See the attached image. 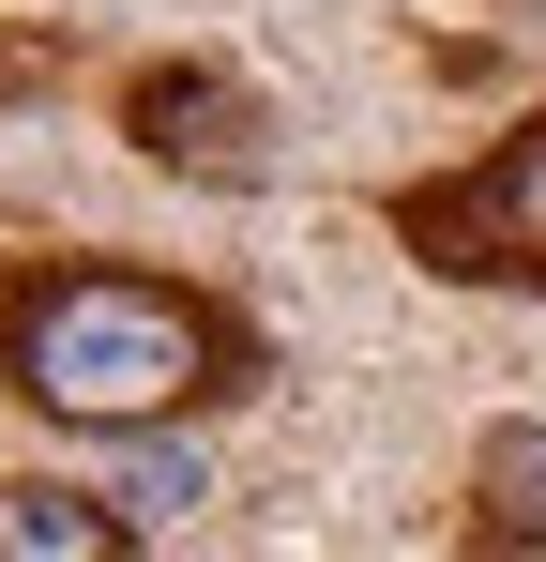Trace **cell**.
I'll use <instances>...</instances> for the list:
<instances>
[{"label": "cell", "instance_id": "3957f363", "mask_svg": "<svg viewBox=\"0 0 546 562\" xmlns=\"http://www.w3.org/2000/svg\"><path fill=\"white\" fill-rule=\"evenodd\" d=\"M122 137L168 168V183H213V198H243L273 168V106L228 77V61H137L122 77Z\"/></svg>", "mask_w": 546, "mask_h": 562}, {"label": "cell", "instance_id": "5b68a950", "mask_svg": "<svg viewBox=\"0 0 546 562\" xmlns=\"http://www.w3.org/2000/svg\"><path fill=\"white\" fill-rule=\"evenodd\" d=\"M0 548H31V562H106V548H137V517L91 502V486H0Z\"/></svg>", "mask_w": 546, "mask_h": 562}, {"label": "cell", "instance_id": "6da1fadb", "mask_svg": "<svg viewBox=\"0 0 546 562\" xmlns=\"http://www.w3.org/2000/svg\"><path fill=\"white\" fill-rule=\"evenodd\" d=\"M0 380L46 426H182L213 395H259V319L197 274L137 259H31L0 274Z\"/></svg>", "mask_w": 546, "mask_h": 562}, {"label": "cell", "instance_id": "277c9868", "mask_svg": "<svg viewBox=\"0 0 546 562\" xmlns=\"http://www.w3.org/2000/svg\"><path fill=\"white\" fill-rule=\"evenodd\" d=\"M470 548H546V426H486V457H470Z\"/></svg>", "mask_w": 546, "mask_h": 562}, {"label": "cell", "instance_id": "7a4b0ae2", "mask_svg": "<svg viewBox=\"0 0 546 562\" xmlns=\"http://www.w3.org/2000/svg\"><path fill=\"white\" fill-rule=\"evenodd\" d=\"M379 228H395L441 289H532L546 304V106L516 137H486V153H455L425 183H395Z\"/></svg>", "mask_w": 546, "mask_h": 562}, {"label": "cell", "instance_id": "8992f818", "mask_svg": "<svg viewBox=\"0 0 546 562\" xmlns=\"http://www.w3.org/2000/svg\"><path fill=\"white\" fill-rule=\"evenodd\" d=\"M106 502H122L137 532H152V517H182V502H197V457H182V441H137V426H122V486H106Z\"/></svg>", "mask_w": 546, "mask_h": 562}]
</instances>
